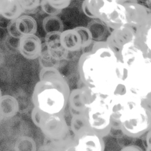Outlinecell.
Listing matches in <instances>:
<instances>
[{
    "label": "cell",
    "mask_w": 151,
    "mask_h": 151,
    "mask_svg": "<svg viewBox=\"0 0 151 151\" xmlns=\"http://www.w3.org/2000/svg\"><path fill=\"white\" fill-rule=\"evenodd\" d=\"M78 72L84 86L103 99L109 96L122 80V63L105 41L94 42L92 50L82 54Z\"/></svg>",
    "instance_id": "1"
},
{
    "label": "cell",
    "mask_w": 151,
    "mask_h": 151,
    "mask_svg": "<svg viewBox=\"0 0 151 151\" xmlns=\"http://www.w3.org/2000/svg\"><path fill=\"white\" fill-rule=\"evenodd\" d=\"M122 80L130 92L143 101L150 99L151 90L150 58L130 43L123 49L121 55Z\"/></svg>",
    "instance_id": "2"
},
{
    "label": "cell",
    "mask_w": 151,
    "mask_h": 151,
    "mask_svg": "<svg viewBox=\"0 0 151 151\" xmlns=\"http://www.w3.org/2000/svg\"><path fill=\"white\" fill-rule=\"evenodd\" d=\"M33 106L49 115L61 114L68 105V99L50 83L39 80L32 94Z\"/></svg>",
    "instance_id": "3"
},
{
    "label": "cell",
    "mask_w": 151,
    "mask_h": 151,
    "mask_svg": "<svg viewBox=\"0 0 151 151\" xmlns=\"http://www.w3.org/2000/svg\"><path fill=\"white\" fill-rule=\"evenodd\" d=\"M121 131L126 136L139 138L150 130L151 113L150 108L143 106L122 116L118 120Z\"/></svg>",
    "instance_id": "4"
},
{
    "label": "cell",
    "mask_w": 151,
    "mask_h": 151,
    "mask_svg": "<svg viewBox=\"0 0 151 151\" xmlns=\"http://www.w3.org/2000/svg\"><path fill=\"white\" fill-rule=\"evenodd\" d=\"M85 114L94 133L102 138L109 134L112 128V116L104 99L96 96L87 107Z\"/></svg>",
    "instance_id": "5"
},
{
    "label": "cell",
    "mask_w": 151,
    "mask_h": 151,
    "mask_svg": "<svg viewBox=\"0 0 151 151\" xmlns=\"http://www.w3.org/2000/svg\"><path fill=\"white\" fill-rule=\"evenodd\" d=\"M42 133L50 142L59 141L70 136L69 126L64 116L48 114L39 128Z\"/></svg>",
    "instance_id": "6"
},
{
    "label": "cell",
    "mask_w": 151,
    "mask_h": 151,
    "mask_svg": "<svg viewBox=\"0 0 151 151\" xmlns=\"http://www.w3.org/2000/svg\"><path fill=\"white\" fill-rule=\"evenodd\" d=\"M98 19L101 21L110 31L126 25L125 8L122 1L104 0Z\"/></svg>",
    "instance_id": "7"
},
{
    "label": "cell",
    "mask_w": 151,
    "mask_h": 151,
    "mask_svg": "<svg viewBox=\"0 0 151 151\" xmlns=\"http://www.w3.org/2000/svg\"><path fill=\"white\" fill-rule=\"evenodd\" d=\"M125 8L126 25L136 30L151 25L150 9L137 1H121Z\"/></svg>",
    "instance_id": "8"
},
{
    "label": "cell",
    "mask_w": 151,
    "mask_h": 151,
    "mask_svg": "<svg viewBox=\"0 0 151 151\" xmlns=\"http://www.w3.org/2000/svg\"><path fill=\"white\" fill-rule=\"evenodd\" d=\"M135 30L128 25H124L112 30L105 42L119 61L122 52L127 45L134 42Z\"/></svg>",
    "instance_id": "9"
},
{
    "label": "cell",
    "mask_w": 151,
    "mask_h": 151,
    "mask_svg": "<svg viewBox=\"0 0 151 151\" xmlns=\"http://www.w3.org/2000/svg\"><path fill=\"white\" fill-rule=\"evenodd\" d=\"M96 96H97L86 86L70 90L68 99V104L71 115L85 113L87 107L94 101Z\"/></svg>",
    "instance_id": "10"
},
{
    "label": "cell",
    "mask_w": 151,
    "mask_h": 151,
    "mask_svg": "<svg viewBox=\"0 0 151 151\" xmlns=\"http://www.w3.org/2000/svg\"><path fill=\"white\" fill-rule=\"evenodd\" d=\"M39 80L50 83L54 88L60 91L68 99L70 89L66 78L55 67L42 68L39 73Z\"/></svg>",
    "instance_id": "11"
},
{
    "label": "cell",
    "mask_w": 151,
    "mask_h": 151,
    "mask_svg": "<svg viewBox=\"0 0 151 151\" xmlns=\"http://www.w3.org/2000/svg\"><path fill=\"white\" fill-rule=\"evenodd\" d=\"M19 51L24 58L36 60L43 52V44L41 38L36 35L22 36L19 40Z\"/></svg>",
    "instance_id": "12"
},
{
    "label": "cell",
    "mask_w": 151,
    "mask_h": 151,
    "mask_svg": "<svg viewBox=\"0 0 151 151\" xmlns=\"http://www.w3.org/2000/svg\"><path fill=\"white\" fill-rule=\"evenodd\" d=\"M74 141L76 151H104L105 149L103 138L94 133L84 135Z\"/></svg>",
    "instance_id": "13"
},
{
    "label": "cell",
    "mask_w": 151,
    "mask_h": 151,
    "mask_svg": "<svg viewBox=\"0 0 151 151\" xmlns=\"http://www.w3.org/2000/svg\"><path fill=\"white\" fill-rule=\"evenodd\" d=\"M60 43L67 52H76L82 49L81 38L75 28L63 31L60 33Z\"/></svg>",
    "instance_id": "14"
},
{
    "label": "cell",
    "mask_w": 151,
    "mask_h": 151,
    "mask_svg": "<svg viewBox=\"0 0 151 151\" xmlns=\"http://www.w3.org/2000/svg\"><path fill=\"white\" fill-rule=\"evenodd\" d=\"M70 130L73 133L74 140L78 139L84 135L94 133L89 126L88 119L85 113L72 115L70 120Z\"/></svg>",
    "instance_id": "15"
},
{
    "label": "cell",
    "mask_w": 151,
    "mask_h": 151,
    "mask_svg": "<svg viewBox=\"0 0 151 151\" xmlns=\"http://www.w3.org/2000/svg\"><path fill=\"white\" fill-rule=\"evenodd\" d=\"M150 29L149 25L136 30L133 42L134 46L147 58H150Z\"/></svg>",
    "instance_id": "16"
},
{
    "label": "cell",
    "mask_w": 151,
    "mask_h": 151,
    "mask_svg": "<svg viewBox=\"0 0 151 151\" xmlns=\"http://www.w3.org/2000/svg\"><path fill=\"white\" fill-rule=\"evenodd\" d=\"M19 111V104L14 96L5 94L0 99V115L3 119L15 116Z\"/></svg>",
    "instance_id": "17"
},
{
    "label": "cell",
    "mask_w": 151,
    "mask_h": 151,
    "mask_svg": "<svg viewBox=\"0 0 151 151\" xmlns=\"http://www.w3.org/2000/svg\"><path fill=\"white\" fill-rule=\"evenodd\" d=\"M22 8L19 0H1V16L8 21H15L22 15Z\"/></svg>",
    "instance_id": "18"
},
{
    "label": "cell",
    "mask_w": 151,
    "mask_h": 151,
    "mask_svg": "<svg viewBox=\"0 0 151 151\" xmlns=\"http://www.w3.org/2000/svg\"><path fill=\"white\" fill-rule=\"evenodd\" d=\"M71 3L70 0H43L40 7L48 16H58L69 7Z\"/></svg>",
    "instance_id": "19"
},
{
    "label": "cell",
    "mask_w": 151,
    "mask_h": 151,
    "mask_svg": "<svg viewBox=\"0 0 151 151\" xmlns=\"http://www.w3.org/2000/svg\"><path fill=\"white\" fill-rule=\"evenodd\" d=\"M86 27L91 33L93 42L105 41L111 32L108 27L99 19H92Z\"/></svg>",
    "instance_id": "20"
},
{
    "label": "cell",
    "mask_w": 151,
    "mask_h": 151,
    "mask_svg": "<svg viewBox=\"0 0 151 151\" xmlns=\"http://www.w3.org/2000/svg\"><path fill=\"white\" fill-rule=\"evenodd\" d=\"M16 26L22 36L36 35L38 29L37 22L30 15H22L16 20Z\"/></svg>",
    "instance_id": "21"
},
{
    "label": "cell",
    "mask_w": 151,
    "mask_h": 151,
    "mask_svg": "<svg viewBox=\"0 0 151 151\" xmlns=\"http://www.w3.org/2000/svg\"><path fill=\"white\" fill-rule=\"evenodd\" d=\"M42 26L46 34L52 32L62 33L64 31L63 22L58 16H47L43 19Z\"/></svg>",
    "instance_id": "22"
},
{
    "label": "cell",
    "mask_w": 151,
    "mask_h": 151,
    "mask_svg": "<svg viewBox=\"0 0 151 151\" xmlns=\"http://www.w3.org/2000/svg\"><path fill=\"white\" fill-rule=\"evenodd\" d=\"M103 3L104 0H85L82 3V12L89 18L98 19Z\"/></svg>",
    "instance_id": "23"
},
{
    "label": "cell",
    "mask_w": 151,
    "mask_h": 151,
    "mask_svg": "<svg viewBox=\"0 0 151 151\" xmlns=\"http://www.w3.org/2000/svg\"><path fill=\"white\" fill-rule=\"evenodd\" d=\"M15 151H37V146L34 139L29 136H22L16 141Z\"/></svg>",
    "instance_id": "24"
},
{
    "label": "cell",
    "mask_w": 151,
    "mask_h": 151,
    "mask_svg": "<svg viewBox=\"0 0 151 151\" xmlns=\"http://www.w3.org/2000/svg\"><path fill=\"white\" fill-rule=\"evenodd\" d=\"M60 33L58 32H52L47 33L45 36V43L47 50H52L62 48L60 43Z\"/></svg>",
    "instance_id": "25"
},
{
    "label": "cell",
    "mask_w": 151,
    "mask_h": 151,
    "mask_svg": "<svg viewBox=\"0 0 151 151\" xmlns=\"http://www.w3.org/2000/svg\"><path fill=\"white\" fill-rule=\"evenodd\" d=\"M73 141V138L70 136L63 140L50 142V143L45 147V151H65L67 147Z\"/></svg>",
    "instance_id": "26"
},
{
    "label": "cell",
    "mask_w": 151,
    "mask_h": 151,
    "mask_svg": "<svg viewBox=\"0 0 151 151\" xmlns=\"http://www.w3.org/2000/svg\"><path fill=\"white\" fill-rule=\"evenodd\" d=\"M75 29L78 31L80 38H81L82 49L87 48L92 44L93 42L92 36H91V33L88 29L86 26H78V27H75Z\"/></svg>",
    "instance_id": "27"
},
{
    "label": "cell",
    "mask_w": 151,
    "mask_h": 151,
    "mask_svg": "<svg viewBox=\"0 0 151 151\" xmlns=\"http://www.w3.org/2000/svg\"><path fill=\"white\" fill-rule=\"evenodd\" d=\"M24 13L31 14L36 12L41 6L39 0H19Z\"/></svg>",
    "instance_id": "28"
},
{
    "label": "cell",
    "mask_w": 151,
    "mask_h": 151,
    "mask_svg": "<svg viewBox=\"0 0 151 151\" xmlns=\"http://www.w3.org/2000/svg\"><path fill=\"white\" fill-rule=\"evenodd\" d=\"M47 115H48L47 114L42 111L38 108H37L36 106H33L31 114V120H32L33 123L36 127L40 128L42 122H43V120H44V119Z\"/></svg>",
    "instance_id": "29"
},
{
    "label": "cell",
    "mask_w": 151,
    "mask_h": 151,
    "mask_svg": "<svg viewBox=\"0 0 151 151\" xmlns=\"http://www.w3.org/2000/svg\"><path fill=\"white\" fill-rule=\"evenodd\" d=\"M6 30H7V32L9 34V36H12V38L19 40L22 37L17 29V26H16V20L10 21L7 27H6Z\"/></svg>",
    "instance_id": "30"
},
{
    "label": "cell",
    "mask_w": 151,
    "mask_h": 151,
    "mask_svg": "<svg viewBox=\"0 0 151 151\" xmlns=\"http://www.w3.org/2000/svg\"><path fill=\"white\" fill-rule=\"evenodd\" d=\"M120 151H143L141 147L136 145H129L122 147Z\"/></svg>",
    "instance_id": "31"
},
{
    "label": "cell",
    "mask_w": 151,
    "mask_h": 151,
    "mask_svg": "<svg viewBox=\"0 0 151 151\" xmlns=\"http://www.w3.org/2000/svg\"><path fill=\"white\" fill-rule=\"evenodd\" d=\"M10 21H8L7 19H4L2 16L0 15V28L1 29H6Z\"/></svg>",
    "instance_id": "32"
},
{
    "label": "cell",
    "mask_w": 151,
    "mask_h": 151,
    "mask_svg": "<svg viewBox=\"0 0 151 151\" xmlns=\"http://www.w3.org/2000/svg\"><path fill=\"white\" fill-rule=\"evenodd\" d=\"M1 0H0V14H1Z\"/></svg>",
    "instance_id": "33"
},
{
    "label": "cell",
    "mask_w": 151,
    "mask_h": 151,
    "mask_svg": "<svg viewBox=\"0 0 151 151\" xmlns=\"http://www.w3.org/2000/svg\"><path fill=\"white\" fill-rule=\"evenodd\" d=\"M2 96V93H1V89H0V99H1V97Z\"/></svg>",
    "instance_id": "34"
},
{
    "label": "cell",
    "mask_w": 151,
    "mask_h": 151,
    "mask_svg": "<svg viewBox=\"0 0 151 151\" xmlns=\"http://www.w3.org/2000/svg\"><path fill=\"white\" fill-rule=\"evenodd\" d=\"M3 119V118H2V117H1V115H0V121H1V119Z\"/></svg>",
    "instance_id": "35"
}]
</instances>
